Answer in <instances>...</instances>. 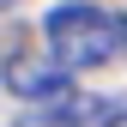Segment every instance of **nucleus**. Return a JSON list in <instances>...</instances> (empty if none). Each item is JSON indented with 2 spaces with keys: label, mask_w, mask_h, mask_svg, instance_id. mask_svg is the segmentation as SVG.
<instances>
[{
  "label": "nucleus",
  "mask_w": 127,
  "mask_h": 127,
  "mask_svg": "<svg viewBox=\"0 0 127 127\" xmlns=\"http://www.w3.org/2000/svg\"><path fill=\"white\" fill-rule=\"evenodd\" d=\"M6 85L18 91V97H61V91H67V67H30V61H18V67L6 73Z\"/></svg>",
  "instance_id": "f03ea898"
},
{
  "label": "nucleus",
  "mask_w": 127,
  "mask_h": 127,
  "mask_svg": "<svg viewBox=\"0 0 127 127\" xmlns=\"http://www.w3.org/2000/svg\"><path fill=\"white\" fill-rule=\"evenodd\" d=\"M0 6H12V0H0Z\"/></svg>",
  "instance_id": "39448f33"
},
{
  "label": "nucleus",
  "mask_w": 127,
  "mask_h": 127,
  "mask_svg": "<svg viewBox=\"0 0 127 127\" xmlns=\"http://www.w3.org/2000/svg\"><path fill=\"white\" fill-rule=\"evenodd\" d=\"M115 24H121V49H127V18H115Z\"/></svg>",
  "instance_id": "20e7f679"
},
{
  "label": "nucleus",
  "mask_w": 127,
  "mask_h": 127,
  "mask_svg": "<svg viewBox=\"0 0 127 127\" xmlns=\"http://www.w3.org/2000/svg\"><path fill=\"white\" fill-rule=\"evenodd\" d=\"M103 127H127V109H115V115H109V121H103Z\"/></svg>",
  "instance_id": "7ed1b4c3"
},
{
  "label": "nucleus",
  "mask_w": 127,
  "mask_h": 127,
  "mask_svg": "<svg viewBox=\"0 0 127 127\" xmlns=\"http://www.w3.org/2000/svg\"><path fill=\"white\" fill-rule=\"evenodd\" d=\"M42 36H49V55H55L67 73H91V67H103V61L121 49V24H115V12L85 6V0L55 6L49 18H42Z\"/></svg>",
  "instance_id": "f257e3e1"
}]
</instances>
